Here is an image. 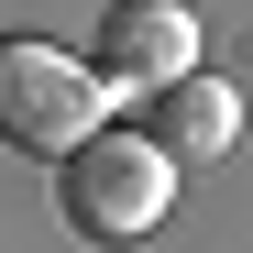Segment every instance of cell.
<instances>
[{"instance_id": "6da1fadb", "label": "cell", "mask_w": 253, "mask_h": 253, "mask_svg": "<svg viewBox=\"0 0 253 253\" xmlns=\"http://www.w3.org/2000/svg\"><path fill=\"white\" fill-rule=\"evenodd\" d=\"M99 121V66H77L44 33H0V143L22 154H88Z\"/></svg>"}, {"instance_id": "3957f363", "label": "cell", "mask_w": 253, "mask_h": 253, "mask_svg": "<svg viewBox=\"0 0 253 253\" xmlns=\"http://www.w3.org/2000/svg\"><path fill=\"white\" fill-rule=\"evenodd\" d=\"M99 88H176V77L198 66V33H187V11H176V0H110V11H99Z\"/></svg>"}, {"instance_id": "7a4b0ae2", "label": "cell", "mask_w": 253, "mask_h": 253, "mask_svg": "<svg viewBox=\"0 0 253 253\" xmlns=\"http://www.w3.org/2000/svg\"><path fill=\"white\" fill-rule=\"evenodd\" d=\"M176 198V165L154 132H99L88 154H66V220L88 242H143Z\"/></svg>"}, {"instance_id": "277c9868", "label": "cell", "mask_w": 253, "mask_h": 253, "mask_svg": "<svg viewBox=\"0 0 253 253\" xmlns=\"http://www.w3.org/2000/svg\"><path fill=\"white\" fill-rule=\"evenodd\" d=\"M143 132L165 143V165H209V154H231V132H242V99H231V77L187 66L176 88H154V99H143Z\"/></svg>"}]
</instances>
